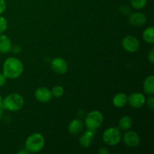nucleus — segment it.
Instances as JSON below:
<instances>
[{
    "instance_id": "obj_3",
    "label": "nucleus",
    "mask_w": 154,
    "mask_h": 154,
    "mask_svg": "<svg viewBox=\"0 0 154 154\" xmlns=\"http://www.w3.org/2000/svg\"><path fill=\"white\" fill-rule=\"evenodd\" d=\"M24 105V99L18 93L9 94L3 99V108L10 111H17Z\"/></svg>"
},
{
    "instance_id": "obj_29",
    "label": "nucleus",
    "mask_w": 154,
    "mask_h": 154,
    "mask_svg": "<svg viewBox=\"0 0 154 154\" xmlns=\"http://www.w3.org/2000/svg\"><path fill=\"white\" fill-rule=\"evenodd\" d=\"M0 108L3 109V99L1 96H0Z\"/></svg>"
},
{
    "instance_id": "obj_4",
    "label": "nucleus",
    "mask_w": 154,
    "mask_h": 154,
    "mask_svg": "<svg viewBox=\"0 0 154 154\" xmlns=\"http://www.w3.org/2000/svg\"><path fill=\"white\" fill-rule=\"evenodd\" d=\"M122 138V134L119 128H108L102 135L103 141L108 146H115L120 142Z\"/></svg>"
},
{
    "instance_id": "obj_30",
    "label": "nucleus",
    "mask_w": 154,
    "mask_h": 154,
    "mask_svg": "<svg viewBox=\"0 0 154 154\" xmlns=\"http://www.w3.org/2000/svg\"><path fill=\"white\" fill-rule=\"evenodd\" d=\"M2 116H3V111H2V108H0V120L2 118Z\"/></svg>"
},
{
    "instance_id": "obj_21",
    "label": "nucleus",
    "mask_w": 154,
    "mask_h": 154,
    "mask_svg": "<svg viewBox=\"0 0 154 154\" xmlns=\"http://www.w3.org/2000/svg\"><path fill=\"white\" fill-rule=\"evenodd\" d=\"M8 27V21L4 17L0 16V34L4 32Z\"/></svg>"
},
{
    "instance_id": "obj_16",
    "label": "nucleus",
    "mask_w": 154,
    "mask_h": 154,
    "mask_svg": "<svg viewBox=\"0 0 154 154\" xmlns=\"http://www.w3.org/2000/svg\"><path fill=\"white\" fill-rule=\"evenodd\" d=\"M143 88L146 94L148 96H152L154 93V77L153 75L147 76L144 79L143 84Z\"/></svg>"
},
{
    "instance_id": "obj_26",
    "label": "nucleus",
    "mask_w": 154,
    "mask_h": 154,
    "mask_svg": "<svg viewBox=\"0 0 154 154\" xmlns=\"http://www.w3.org/2000/svg\"><path fill=\"white\" fill-rule=\"evenodd\" d=\"M11 51H13L14 54H19L21 51V48L19 45H17V46H14V48H11Z\"/></svg>"
},
{
    "instance_id": "obj_11",
    "label": "nucleus",
    "mask_w": 154,
    "mask_h": 154,
    "mask_svg": "<svg viewBox=\"0 0 154 154\" xmlns=\"http://www.w3.org/2000/svg\"><path fill=\"white\" fill-rule=\"evenodd\" d=\"M129 21L130 24L136 26H143L147 22V17L145 14L141 12H135L129 15Z\"/></svg>"
},
{
    "instance_id": "obj_9",
    "label": "nucleus",
    "mask_w": 154,
    "mask_h": 154,
    "mask_svg": "<svg viewBox=\"0 0 154 154\" xmlns=\"http://www.w3.org/2000/svg\"><path fill=\"white\" fill-rule=\"evenodd\" d=\"M146 98L141 93H132L127 98V103L133 108H140L145 104Z\"/></svg>"
},
{
    "instance_id": "obj_24",
    "label": "nucleus",
    "mask_w": 154,
    "mask_h": 154,
    "mask_svg": "<svg viewBox=\"0 0 154 154\" xmlns=\"http://www.w3.org/2000/svg\"><path fill=\"white\" fill-rule=\"evenodd\" d=\"M6 9V2L5 0H0V15L2 13H4V11Z\"/></svg>"
},
{
    "instance_id": "obj_22",
    "label": "nucleus",
    "mask_w": 154,
    "mask_h": 154,
    "mask_svg": "<svg viewBox=\"0 0 154 154\" xmlns=\"http://www.w3.org/2000/svg\"><path fill=\"white\" fill-rule=\"evenodd\" d=\"M145 103H147V107L150 108V110H153L154 109V97L153 95L152 96H150L148 97V99H146Z\"/></svg>"
},
{
    "instance_id": "obj_13",
    "label": "nucleus",
    "mask_w": 154,
    "mask_h": 154,
    "mask_svg": "<svg viewBox=\"0 0 154 154\" xmlns=\"http://www.w3.org/2000/svg\"><path fill=\"white\" fill-rule=\"evenodd\" d=\"M83 122L80 119H75L69 123L68 130L69 133L73 135H78L81 133L83 129Z\"/></svg>"
},
{
    "instance_id": "obj_25",
    "label": "nucleus",
    "mask_w": 154,
    "mask_h": 154,
    "mask_svg": "<svg viewBox=\"0 0 154 154\" xmlns=\"http://www.w3.org/2000/svg\"><path fill=\"white\" fill-rule=\"evenodd\" d=\"M6 80L7 78L4 75L3 73H0V87H3L6 84Z\"/></svg>"
},
{
    "instance_id": "obj_18",
    "label": "nucleus",
    "mask_w": 154,
    "mask_h": 154,
    "mask_svg": "<svg viewBox=\"0 0 154 154\" xmlns=\"http://www.w3.org/2000/svg\"><path fill=\"white\" fill-rule=\"evenodd\" d=\"M143 38L149 44L154 43V29L153 26H149L143 32Z\"/></svg>"
},
{
    "instance_id": "obj_20",
    "label": "nucleus",
    "mask_w": 154,
    "mask_h": 154,
    "mask_svg": "<svg viewBox=\"0 0 154 154\" xmlns=\"http://www.w3.org/2000/svg\"><path fill=\"white\" fill-rule=\"evenodd\" d=\"M131 5L135 9H141L147 4V0H130Z\"/></svg>"
},
{
    "instance_id": "obj_27",
    "label": "nucleus",
    "mask_w": 154,
    "mask_h": 154,
    "mask_svg": "<svg viewBox=\"0 0 154 154\" xmlns=\"http://www.w3.org/2000/svg\"><path fill=\"white\" fill-rule=\"evenodd\" d=\"M99 153L100 154H108L109 153V150L106 148V147H101L99 150Z\"/></svg>"
},
{
    "instance_id": "obj_7",
    "label": "nucleus",
    "mask_w": 154,
    "mask_h": 154,
    "mask_svg": "<svg viewBox=\"0 0 154 154\" xmlns=\"http://www.w3.org/2000/svg\"><path fill=\"white\" fill-rule=\"evenodd\" d=\"M123 140L126 146L132 147V148L138 147L141 142L139 135L134 131H127L126 132H125L123 137Z\"/></svg>"
},
{
    "instance_id": "obj_14",
    "label": "nucleus",
    "mask_w": 154,
    "mask_h": 154,
    "mask_svg": "<svg viewBox=\"0 0 154 154\" xmlns=\"http://www.w3.org/2000/svg\"><path fill=\"white\" fill-rule=\"evenodd\" d=\"M11 41L6 35L0 34V53L8 54L11 51Z\"/></svg>"
},
{
    "instance_id": "obj_5",
    "label": "nucleus",
    "mask_w": 154,
    "mask_h": 154,
    "mask_svg": "<svg viewBox=\"0 0 154 154\" xmlns=\"http://www.w3.org/2000/svg\"><path fill=\"white\" fill-rule=\"evenodd\" d=\"M104 117L102 113L99 111H92L87 114L85 117V125L88 129L96 130L102 126Z\"/></svg>"
},
{
    "instance_id": "obj_6",
    "label": "nucleus",
    "mask_w": 154,
    "mask_h": 154,
    "mask_svg": "<svg viewBox=\"0 0 154 154\" xmlns=\"http://www.w3.org/2000/svg\"><path fill=\"white\" fill-rule=\"evenodd\" d=\"M122 46L128 52L135 53L139 50L140 42L135 36L127 35L122 40Z\"/></svg>"
},
{
    "instance_id": "obj_28",
    "label": "nucleus",
    "mask_w": 154,
    "mask_h": 154,
    "mask_svg": "<svg viewBox=\"0 0 154 154\" xmlns=\"http://www.w3.org/2000/svg\"><path fill=\"white\" fill-rule=\"evenodd\" d=\"M28 154L29 153V152L27 151L26 150H20V151H19V152H17V154Z\"/></svg>"
},
{
    "instance_id": "obj_23",
    "label": "nucleus",
    "mask_w": 154,
    "mask_h": 154,
    "mask_svg": "<svg viewBox=\"0 0 154 154\" xmlns=\"http://www.w3.org/2000/svg\"><path fill=\"white\" fill-rule=\"evenodd\" d=\"M147 58H148L149 62L150 63V64H153L154 63V49L152 48L150 51V52L148 53V55H147Z\"/></svg>"
},
{
    "instance_id": "obj_19",
    "label": "nucleus",
    "mask_w": 154,
    "mask_h": 154,
    "mask_svg": "<svg viewBox=\"0 0 154 154\" xmlns=\"http://www.w3.org/2000/svg\"><path fill=\"white\" fill-rule=\"evenodd\" d=\"M51 93H52L53 96L60 98L61 96H63V95L64 94V89H63V87L62 86L57 85L53 87L52 90H51Z\"/></svg>"
},
{
    "instance_id": "obj_15",
    "label": "nucleus",
    "mask_w": 154,
    "mask_h": 154,
    "mask_svg": "<svg viewBox=\"0 0 154 154\" xmlns=\"http://www.w3.org/2000/svg\"><path fill=\"white\" fill-rule=\"evenodd\" d=\"M127 98L128 96H126V93H117L114 96V98H113L112 102L116 108H123V107H124L127 104Z\"/></svg>"
},
{
    "instance_id": "obj_8",
    "label": "nucleus",
    "mask_w": 154,
    "mask_h": 154,
    "mask_svg": "<svg viewBox=\"0 0 154 154\" xmlns=\"http://www.w3.org/2000/svg\"><path fill=\"white\" fill-rule=\"evenodd\" d=\"M51 67L55 73L58 75H63L68 71L69 66L64 59L61 57H56L51 61Z\"/></svg>"
},
{
    "instance_id": "obj_10",
    "label": "nucleus",
    "mask_w": 154,
    "mask_h": 154,
    "mask_svg": "<svg viewBox=\"0 0 154 154\" xmlns=\"http://www.w3.org/2000/svg\"><path fill=\"white\" fill-rule=\"evenodd\" d=\"M35 97L38 102L46 103L52 99L53 95L51 90L45 87H40L36 89L35 92Z\"/></svg>"
},
{
    "instance_id": "obj_17",
    "label": "nucleus",
    "mask_w": 154,
    "mask_h": 154,
    "mask_svg": "<svg viewBox=\"0 0 154 154\" xmlns=\"http://www.w3.org/2000/svg\"><path fill=\"white\" fill-rule=\"evenodd\" d=\"M119 128L121 130L126 131L130 129L132 126V120L129 116H123L119 121Z\"/></svg>"
},
{
    "instance_id": "obj_2",
    "label": "nucleus",
    "mask_w": 154,
    "mask_h": 154,
    "mask_svg": "<svg viewBox=\"0 0 154 154\" xmlns=\"http://www.w3.org/2000/svg\"><path fill=\"white\" fill-rule=\"evenodd\" d=\"M44 146H45V138L43 135L38 132L31 134L26 140L25 149L29 153H38L43 149Z\"/></svg>"
},
{
    "instance_id": "obj_1",
    "label": "nucleus",
    "mask_w": 154,
    "mask_h": 154,
    "mask_svg": "<svg viewBox=\"0 0 154 154\" xmlns=\"http://www.w3.org/2000/svg\"><path fill=\"white\" fill-rule=\"evenodd\" d=\"M23 72V64L16 57H9L3 63V74L7 78L15 79Z\"/></svg>"
},
{
    "instance_id": "obj_12",
    "label": "nucleus",
    "mask_w": 154,
    "mask_h": 154,
    "mask_svg": "<svg viewBox=\"0 0 154 154\" xmlns=\"http://www.w3.org/2000/svg\"><path fill=\"white\" fill-rule=\"evenodd\" d=\"M95 136V130H91V129H87L84 133L83 134L82 136L80 137L79 143L82 147H89L94 140Z\"/></svg>"
}]
</instances>
